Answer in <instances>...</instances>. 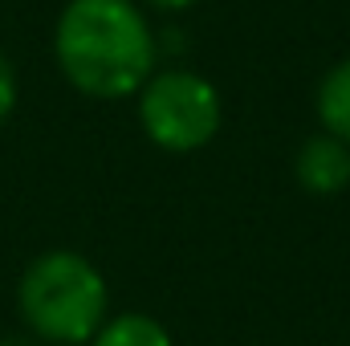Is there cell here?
Returning <instances> with one entry per match:
<instances>
[{
    "instance_id": "5",
    "label": "cell",
    "mask_w": 350,
    "mask_h": 346,
    "mask_svg": "<svg viewBox=\"0 0 350 346\" xmlns=\"http://www.w3.org/2000/svg\"><path fill=\"white\" fill-rule=\"evenodd\" d=\"M318 118H322V131L350 143V57L338 62L322 86H318Z\"/></svg>"
},
{
    "instance_id": "4",
    "label": "cell",
    "mask_w": 350,
    "mask_h": 346,
    "mask_svg": "<svg viewBox=\"0 0 350 346\" xmlns=\"http://www.w3.org/2000/svg\"><path fill=\"white\" fill-rule=\"evenodd\" d=\"M297 183L314 196H334L350 183V143L334 139V135H314L301 143L297 151Z\"/></svg>"
},
{
    "instance_id": "2",
    "label": "cell",
    "mask_w": 350,
    "mask_h": 346,
    "mask_svg": "<svg viewBox=\"0 0 350 346\" xmlns=\"http://www.w3.org/2000/svg\"><path fill=\"white\" fill-rule=\"evenodd\" d=\"M16 302L37 338L78 346L90 343L98 334V326L106 322L110 293H106L102 273L82 253L53 249L25 269Z\"/></svg>"
},
{
    "instance_id": "7",
    "label": "cell",
    "mask_w": 350,
    "mask_h": 346,
    "mask_svg": "<svg viewBox=\"0 0 350 346\" xmlns=\"http://www.w3.org/2000/svg\"><path fill=\"white\" fill-rule=\"evenodd\" d=\"M12 106H16V70H12V62L0 53V127L8 122Z\"/></svg>"
},
{
    "instance_id": "9",
    "label": "cell",
    "mask_w": 350,
    "mask_h": 346,
    "mask_svg": "<svg viewBox=\"0 0 350 346\" xmlns=\"http://www.w3.org/2000/svg\"><path fill=\"white\" fill-rule=\"evenodd\" d=\"M0 346H37V343H33V338H4Z\"/></svg>"
},
{
    "instance_id": "6",
    "label": "cell",
    "mask_w": 350,
    "mask_h": 346,
    "mask_svg": "<svg viewBox=\"0 0 350 346\" xmlns=\"http://www.w3.org/2000/svg\"><path fill=\"white\" fill-rule=\"evenodd\" d=\"M90 343L94 346H172V334L151 314H118V318H106Z\"/></svg>"
},
{
    "instance_id": "1",
    "label": "cell",
    "mask_w": 350,
    "mask_h": 346,
    "mask_svg": "<svg viewBox=\"0 0 350 346\" xmlns=\"http://www.w3.org/2000/svg\"><path fill=\"white\" fill-rule=\"evenodd\" d=\"M66 82L90 98H126L155 70V33L135 0H70L53 33Z\"/></svg>"
},
{
    "instance_id": "8",
    "label": "cell",
    "mask_w": 350,
    "mask_h": 346,
    "mask_svg": "<svg viewBox=\"0 0 350 346\" xmlns=\"http://www.w3.org/2000/svg\"><path fill=\"white\" fill-rule=\"evenodd\" d=\"M147 4H155V8H163V12H179V8H191L196 0H147Z\"/></svg>"
},
{
    "instance_id": "3",
    "label": "cell",
    "mask_w": 350,
    "mask_h": 346,
    "mask_svg": "<svg viewBox=\"0 0 350 346\" xmlns=\"http://www.w3.org/2000/svg\"><path fill=\"white\" fill-rule=\"evenodd\" d=\"M139 118H143L147 139L159 151L187 155V151L208 147L220 135L224 106L204 74L163 70V74H151L139 90Z\"/></svg>"
}]
</instances>
